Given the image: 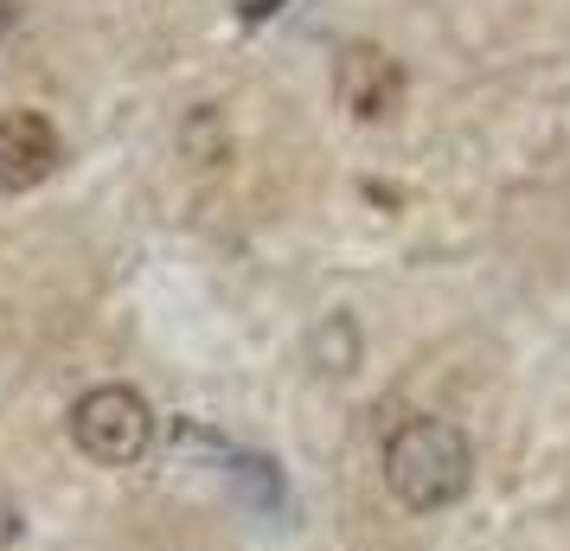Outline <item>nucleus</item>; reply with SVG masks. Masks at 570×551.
<instances>
[{"label":"nucleus","mask_w":570,"mask_h":551,"mask_svg":"<svg viewBox=\"0 0 570 551\" xmlns=\"http://www.w3.org/2000/svg\"><path fill=\"white\" fill-rule=\"evenodd\" d=\"M379 474L397 494V506L449 513L474 488V443L462 436V423L436 417V411H416V417L391 423L385 449H379Z\"/></svg>","instance_id":"1"},{"label":"nucleus","mask_w":570,"mask_h":551,"mask_svg":"<svg viewBox=\"0 0 570 551\" xmlns=\"http://www.w3.org/2000/svg\"><path fill=\"white\" fill-rule=\"evenodd\" d=\"M65 141L39 109H7L0 116V193H32L39 180H52Z\"/></svg>","instance_id":"4"},{"label":"nucleus","mask_w":570,"mask_h":551,"mask_svg":"<svg viewBox=\"0 0 570 551\" xmlns=\"http://www.w3.org/2000/svg\"><path fill=\"white\" fill-rule=\"evenodd\" d=\"M276 7H283V0H244V20L257 27V20H269V13H276Z\"/></svg>","instance_id":"5"},{"label":"nucleus","mask_w":570,"mask_h":551,"mask_svg":"<svg viewBox=\"0 0 570 551\" xmlns=\"http://www.w3.org/2000/svg\"><path fill=\"white\" fill-rule=\"evenodd\" d=\"M71 443L97 462V469H129L155 443V411L135 385H90L71 404Z\"/></svg>","instance_id":"2"},{"label":"nucleus","mask_w":570,"mask_h":551,"mask_svg":"<svg viewBox=\"0 0 570 551\" xmlns=\"http://www.w3.org/2000/svg\"><path fill=\"white\" fill-rule=\"evenodd\" d=\"M13 20H20V7H13V0H0V39L13 32Z\"/></svg>","instance_id":"6"},{"label":"nucleus","mask_w":570,"mask_h":551,"mask_svg":"<svg viewBox=\"0 0 570 551\" xmlns=\"http://www.w3.org/2000/svg\"><path fill=\"white\" fill-rule=\"evenodd\" d=\"M334 97L353 122H391L404 109V65L385 52V46H340L334 58Z\"/></svg>","instance_id":"3"}]
</instances>
